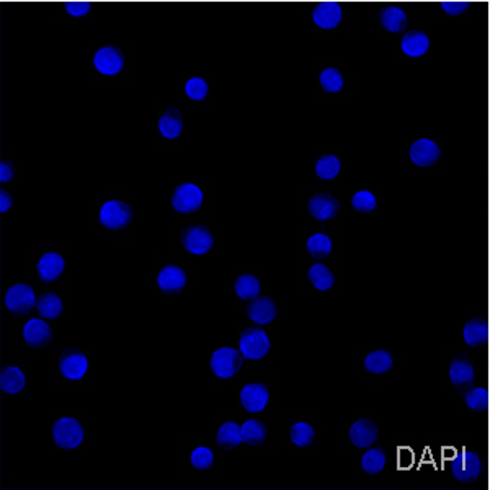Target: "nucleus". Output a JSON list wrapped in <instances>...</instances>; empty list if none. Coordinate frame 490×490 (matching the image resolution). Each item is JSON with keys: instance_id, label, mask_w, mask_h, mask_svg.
<instances>
[{"instance_id": "1", "label": "nucleus", "mask_w": 490, "mask_h": 490, "mask_svg": "<svg viewBox=\"0 0 490 490\" xmlns=\"http://www.w3.org/2000/svg\"><path fill=\"white\" fill-rule=\"evenodd\" d=\"M133 221V209L128 203L112 199L107 201L100 209V223L112 231H121L128 227Z\"/></svg>"}, {"instance_id": "2", "label": "nucleus", "mask_w": 490, "mask_h": 490, "mask_svg": "<svg viewBox=\"0 0 490 490\" xmlns=\"http://www.w3.org/2000/svg\"><path fill=\"white\" fill-rule=\"evenodd\" d=\"M244 366V355L236 348H219L211 357V369L218 378L229 379L236 376Z\"/></svg>"}, {"instance_id": "3", "label": "nucleus", "mask_w": 490, "mask_h": 490, "mask_svg": "<svg viewBox=\"0 0 490 490\" xmlns=\"http://www.w3.org/2000/svg\"><path fill=\"white\" fill-rule=\"evenodd\" d=\"M451 471L453 476L458 479L459 482L469 484L477 481L482 474V463L479 454L468 451V449H461L451 461Z\"/></svg>"}, {"instance_id": "4", "label": "nucleus", "mask_w": 490, "mask_h": 490, "mask_svg": "<svg viewBox=\"0 0 490 490\" xmlns=\"http://www.w3.org/2000/svg\"><path fill=\"white\" fill-rule=\"evenodd\" d=\"M54 442L62 449H74L82 443L84 428L79 420L72 417L59 418L53 428Z\"/></svg>"}, {"instance_id": "5", "label": "nucleus", "mask_w": 490, "mask_h": 490, "mask_svg": "<svg viewBox=\"0 0 490 490\" xmlns=\"http://www.w3.org/2000/svg\"><path fill=\"white\" fill-rule=\"evenodd\" d=\"M239 345H241V352L244 355V358L247 359L263 358L265 355L270 352V347H272V345H270L268 335L258 327H250L247 330H244L241 333Z\"/></svg>"}, {"instance_id": "6", "label": "nucleus", "mask_w": 490, "mask_h": 490, "mask_svg": "<svg viewBox=\"0 0 490 490\" xmlns=\"http://www.w3.org/2000/svg\"><path fill=\"white\" fill-rule=\"evenodd\" d=\"M214 244V237L211 231L203 224H194L182 232V245L190 253L203 255L211 250Z\"/></svg>"}, {"instance_id": "7", "label": "nucleus", "mask_w": 490, "mask_h": 490, "mask_svg": "<svg viewBox=\"0 0 490 490\" xmlns=\"http://www.w3.org/2000/svg\"><path fill=\"white\" fill-rule=\"evenodd\" d=\"M59 371L66 379H82L88 369V359L79 348H67L59 355Z\"/></svg>"}, {"instance_id": "8", "label": "nucleus", "mask_w": 490, "mask_h": 490, "mask_svg": "<svg viewBox=\"0 0 490 490\" xmlns=\"http://www.w3.org/2000/svg\"><path fill=\"white\" fill-rule=\"evenodd\" d=\"M34 304H37V298H34L33 288H29L28 284H13L5 294V306L15 316L28 314L34 307Z\"/></svg>"}, {"instance_id": "9", "label": "nucleus", "mask_w": 490, "mask_h": 490, "mask_svg": "<svg viewBox=\"0 0 490 490\" xmlns=\"http://www.w3.org/2000/svg\"><path fill=\"white\" fill-rule=\"evenodd\" d=\"M203 192L201 188L194 183H182L175 188L172 194V206L175 211L188 214L194 213L203 204Z\"/></svg>"}, {"instance_id": "10", "label": "nucleus", "mask_w": 490, "mask_h": 490, "mask_svg": "<svg viewBox=\"0 0 490 490\" xmlns=\"http://www.w3.org/2000/svg\"><path fill=\"white\" fill-rule=\"evenodd\" d=\"M93 66L103 76H117L124 67V56L118 48H100L93 56Z\"/></svg>"}, {"instance_id": "11", "label": "nucleus", "mask_w": 490, "mask_h": 490, "mask_svg": "<svg viewBox=\"0 0 490 490\" xmlns=\"http://www.w3.org/2000/svg\"><path fill=\"white\" fill-rule=\"evenodd\" d=\"M343 12L338 2H332V0H326L316 5L312 12V20L319 28L322 29H333L337 28L340 22H342Z\"/></svg>"}, {"instance_id": "12", "label": "nucleus", "mask_w": 490, "mask_h": 490, "mask_svg": "<svg viewBox=\"0 0 490 490\" xmlns=\"http://www.w3.org/2000/svg\"><path fill=\"white\" fill-rule=\"evenodd\" d=\"M409 156L410 161L418 167H432L433 164L438 162L442 152H439L438 144H435L432 139H418L410 147Z\"/></svg>"}, {"instance_id": "13", "label": "nucleus", "mask_w": 490, "mask_h": 490, "mask_svg": "<svg viewBox=\"0 0 490 490\" xmlns=\"http://www.w3.org/2000/svg\"><path fill=\"white\" fill-rule=\"evenodd\" d=\"M307 209H309V214H311L312 218H316L317 221H327V219H332L337 216L340 203L337 198L332 197V194L317 193L309 199Z\"/></svg>"}, {"instance_id": "14", "label": "nucleus", "mask_w": 490, "mask_h": 490, "mask_svg": "<svg viewBox=\"0 0 490 490\" xmlns=\"http://www.w3.org/2000/svg\"><path fill=\"white\" fill-rule=\"evenodd\" d=\"M23 338L32 348H44L53 338V330L43 319H32L23 329Z\"/></svg>"}, {"instance_id": "15", "label": "nucleus", "mask_w": 490, "mask_h": 490, "mask_svg": "<svg viewBox=\"0 0 490 490\" xmlns=\"http://www.w3.org/2000/svg\"><path fill=\"white\" fill-rule=\"evenodd\" d=\"M270 399V391L265 384H247L241 391V402L249 412H262L267 407Z\"/></svg>"}, {"instance_id": "16", "label": "nucleus", "mask_w": 490, "mask_h": 490, "mask_svg": "<svg viewBox=\"0 0 490 490\" xmlns=\"http://www.w3.org/2000/svg\"><path fill=\"white\" fill-rule=\"evenodd\" d=\"M247 314L255 324L265 326V324H270L277 317V304L268 296H257L250 301Z\"/></svg>"}, {"instance_id": "17", "label": "nucleus", "mask_w": 490, "mask_h": 490, "mask_svg": "<svg viewBox=\"0 0 490 490\" xmlns=\"http://www.w3.org/2000/svg\"><path fill=\"white\" fill-rule=\"evenodd\" d=\"M449 378L454 388H458L459 391H468L474 383V368L472 363L469 362L468 357H458L449 366Z\"/></svg>"}, {"instance_id": "18", "label": "nucleus", "mask_w": 490, "mask_h": 490, "mask_svg": "<svg viewBox=\"0 0 490 490\" xmlns=\"http://www.w3.org/2000/svg\"><path fill=\"white\" fill-rule=\"evenodd\" d=\"M159 288L162 289L165 294H177L182 291L187 284V273L177 265H168L161 270L157 277Z\"/></svg>"}, {"instance_id": "19", "label": "nucleus", "mask_w": 490, "mask_h": 490, "mask_svg": "<svg viewBox=\"0 0 490 490\" xmlns=\"http://www.w3.org/2000/svg\"><path fill=\"white\" fill-rule=\"evenodd\" d=\"M378 438V427L371 420L362 418L355 422L350 428V442L357 448H369L376 442Z\"/></svg>"}, {"instance_id": "20", "label": "nucleus", "mask_w": 490, "mask_h": 490, "mask_svg": "<svg viewBox=\"0 0 490 490\" xmlns=\"http://www.w3.org/2000/svg\"><path fill=\"white\" fill-rule=\"evenodd\" d=\"M66 267V262L61 255L56 252H48L44 253L38 262V274L44 283H54L61 277Z\"/></svg>"}, {"instance_id": "21", "label": "nucleus", "mask_w": 490, "mask_h": 490, "mask_svg": "<svg viewBox=\"0 0 490 490\" xmlns=\"http://www.w3.org/2000/svg\"><path fill=\"white\" fill-rule=\"evenodd\" d=\"M379 23L389 33H402L406 32L409 18L402 8L396 7V5H389L379 13Z\"/></svg>"}, {"instance_id": "22", "label": "nucleus", "mask_w": 490, "mask_h": 490, "mask_svg": "<svg viewBox=\"0 0 490 490\" xmlns=\"http://www.w3.org/2000/svg\"><path fill=\"white\" fill-rule=\"evenodd\" d=\"M402 53L409 58H420L430 49V38L423 32H409L401 39Z\"/></svg>"}, {"instance_id": "23", "label": "nucleus", "mask_w": 490, "mask_h": 490, "mask_svg": "<svg viewBox=\"0 0 490 490\" xmlns=\"http://www.w3.org/2000/svg\"><path fill=\"white\" fill-rule=\"evenodd\" d=\"M183 118L177 108H167L161 119H159V131L165 139H177L182 134Z\"/></svg>"}, {"instance_id": "24", "label": "nucleus", "mask_w": 490, "mask_h": 490, "mask_svg": "<svg viewBox=\"0 0 490 490\" xmlns=\"http://www.w3.org/2000/svg\"><path fill=\"white\" fill-rule=\"evenodd\" d=\"M464 342H466L469 347H482L484 343L487 342V324L484 319H472L466 324L463 332Z\"/></svg>"}, {"instance_id": "25", "label": "nucleus", "mask_w": 490, "mask_h": 490, "mask_svg": "<svg viewBox=\"0 0 490 490\" xmlns=\"http://www.w3.org/2000/svg\"><path fill=\"white\" fill-rule=\"evenodd\" d=\"M216 439L223 449H236L242 443V428L236 422H226L219 428Z\"/></svg>"}, {"instance_id": "26", "label": "nucleus", "mask_w": 490, "mask_h": 490, "mask_svg": "<svg viewBox=\"0 0 490 490\" xmlns=\"http://www.w3.org/2000/svg\"><path fill=\"white\" fill-rule=\"evenodd\" d=\"M0 388L5 394H17L25 388V374L20 368L5 366L0 374Z\"/></svg>"}, {"instance_id": "27", "label": "nucleus", "mask_w": 490, "mask_h": 490, "mask_svg": "<svg viewBox=\"0 0 490 490\" xmlns=\"http://www.w3.org/2000/svg\"><path fill=\"white\" fill-rule=\"evenodd\" d=\"M37 307L39 316L44 319H58L62 314V301L54 293L41 294L37 301Z\"/></svg>"}, {"instance_id": "28", "label": "nucleus", "mask_w": 490, "mask_h": 490, "mask_svg": "<svg viewBox=\"0 0 490 490\" xmlns=\"http://www.w3.org/2000/svg\"><path fill=\"white\" fill-rule=\"evenodd\" d=\"M267 439V427L258 420H247L242 425V442L249 446H260Z\"/></svg>"}, {"instance_id": "29", "label": "nucleus", "mask_w": 490, "mask_h": 490, "mask_svg": "<svg viewBox=\"0 0 490 490\" xmlns=\"http://www.w3.org/2000/svg\"><path fill=\"white\" fill-rule=\"evenodd\" d=\"M364 366L373 374H384L392 368V357L386 350H376L364 358Z\"/></svg>"}, {"instance_id": "30", "label": "nucleus", "mask_w": 490, "mask_h": 490, "mask_svg": "<svg viewBox=\"0 0 490 490\" xmlns=\"http://www.w3.org/2000/svg\"><path fill=\"white\" fill-rule=\"evenodd\" d=\"M309 282L314 284V288L319 289V291H327L333 286L335 277L332 272L326 267L324 263H316L309 268Z\"/></svg>"}, {"instance_id": "31", "label": "nucleus", "mask_w": 490, "mask_h": 490, "mask_svg": "<svg viewBox=\"0 0 490 490\" xmlns=\"http://www.w3.org/2000/svg\"><path fill=\"white\" fill-rule=\"evenodd\" d=\"M236 294L242 301H252L260 293V282L253 274H241L236 282Z\"/></svg>"}, {"instance_id": "32", "label": "nucleus", "mask_w": 490, "mask_h": 490, "mask_svg": "<svg viewBox=\"0 0 490 490\" xmlns=\"http://www.w3.org/2000/svg\"><path fill=\"white\" fill-rule=\"evenodd\" d=\"M384 466H386V454H384L383 449L373 448L364 453V456L362 459V468L364 472L378 474L383 471Z\"/></svg>"}, {"instance_id": "33", "label": "nucleus", "mask_w": 490, "mask_h": 490, "mask_svg": "<svg viewBox=\"0 0 490 490\" xmlns=\"http://www.w3.org/2000/svg\"><path fill=\"white\" fill-rule=\"evenodd\" d=\"M307 250L314 258L322 260L329 257L330 252H332V241L326 234H314L307 241Z\"/></svg>"}, {"instance_id": "34", "label": "nucleus", "mask_w": 490, "mask_h": 490, "mask_svg": "<svg viewBox=\"0 0 490 490\" xmlns=\"http://www.w3.org/2000/svg\"><path fill=\"white\" fill-rule=\"evenodd\" d=\"M319 82H321V87L329 93H337L343 87V76L338 69L327 67L324 69L319 76Z\"/></svg>"}, {"instance_id": "35", "label": "nucleus", "mask_w": 490, "mask_h": 490, "mask_svg": "<svg viewBox=\"0 0 490 490\" xmlns=\"http://www.w3.org/2000/svg\"><path fill=\"white\" fill-rule=\"evenodd\" d=\"M314 438H316V433H314V428L309 423L299 422L291 427V442L296 446L306 448L309 444H312Z\"/></svg>"}, {"instance_id": "36", "label": "nucleus", "mask_w": 490, "mask_h": 490, "mask_svg": "<svg viewBox=\"0 0 490 490\" xmlns=\"http://www.w3.org/2000/svg\"><path fill=\"white\" fill-rule=\"evenodd\" d=\"M316 173L322 180H333L340 173V161L335 156H324L316 164Z\"/></svg>"}, {"instance_id": "37", "label": "nucleus", "mask_w": 490, "mask_h": 490, "mask_svg": "<svg viewBox=\"0 0 490 490\" xmlns=\"http://www.w3.org/2000/svg\"><path fill=\"white\" fill-rule=\"evenodd\" d=\"M209 87L204 79L201 77H193L185 84V93H187L188 98L194 100V102H201L208 97Z\"/></svg>"}, {"instance_id": "38", "label": "nucleus", "mask_w": 490, "mask_h": 490, "mask_svg": "<svg viewBox=\"0 0 490 490\" xmlns=\"http://www.w3.org/2000/svg\"><path fill=\"white\" fill-rule=\"evenodd\" d=\"M352 206L358 213H371L376 208V197L368 190H362V192L355 193V197L352 198Z\"/></svg>"}, {"instance_id": "39", "label": "nucleus", "mask_w": 490, "mask_h": 490, "mask_svg": "<svg viewBox=\"0 0 490 490\" xmlns=\"http://www.w3.org/2000/svg\"><path fill=\"white\" fill-rule=\"evenodd\" d=\"M213 461H214V456L209 448L199 446L192 453V464L197 469H199V471H206V469L211 468Z\"/></svg>"}, {"instance_id": "40", "label": "nucleus", "mask_w": 490, "mask_h": 490, "mask_svg": "<svg viewBox=\"0 0 490 490\" xmlns=\"http://www.w3.org/2000/svg\"><path fill=\"white\" fill-rule=\"evenodd\" d=\"M464 399H466V404H468L469 409H472V410H486L487 409L489 396H487V391L484 388H476V389H472V391L466 392Z\"/></svg>"}, {"instance_id": "41", "label": "nucleus", "mask_w": 490, "mask_h": 490, "mask_svg": "<svg viewBox=\"0 0 490 490\" xmlns=\"http://www.w3.org/2000/svg\"><path fill=\"white\" fill-rule=\"evenodd\" d=\"M471 7V2H463V0H443L442 8L444 10V13H448L449 17H458L466 12V10Z\"/></svg>"}, {"instance_id": "42", "label": "nucleus", "mask_w": 490, "mask_h": 490, "mask_svg": "<svg viewBox=\"0 0 490 490\" xmlns=\"http://www.w3.org/2000/svg\"><path fill=\"white\" fill-rule=\"evenodd\" d=\"M64 8H66V12L71 15V17H85L90 12V8H92V4L85 2V0H72V2H66L64 5Z\"/></svg>"}, {"instance_id": "43", "label": "nucleus", "mask_w": 490, "mask_h": 490, "mask_svg": "<svg viewBox=\"0 0 490 490\" xmlns=\"http://www.w3.org/2000/svg\"><path fill=\"white\" fill-rule=\"evenodd\" d=\"M13 178V167H12V164H10L8 161H2L0 162V180L2 182H10V180Z\"/></svg>"}, {"instance_id": "44", "label": "nucleus", "mask_w": 490, "mask_h": 490, "mask_svg": "<svg viewBox=\"0 0 490 490\" xmlns=\"http://www.w3.org/2000/svg\"><path fill=\"white\" fill-rule=\"evenodd\" d=\"M12 203H13L12 194H10L7 190H2V192H0V211L7 213L10 206H12Z\"/></svg>"}]
</instances>
